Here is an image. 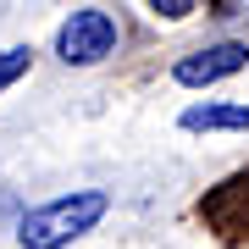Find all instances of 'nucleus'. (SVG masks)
Returning <instances> with one entry per match:
<instances>
[{
    "mask_svg": "<svg viewBox=\"0 0 249 249\" xmlns=\"http://www.w3.org/2000/svg\"><path fill=\"white\" fill-rule=\"evenodd\" d=\"M106 211H111V199L100 194V188L61 194V199L39 205V211H28L22 222H17V244H22V249H67L72 238H83Z\"/></svg>",
    "mask_w": 249,
    "mask_h": 249,
    "instance_id": "1",
    "label": "nucleus"
},
{
    "mask_svg": "<svg viewBox=\"0 0 249 249\" xmlns=\"http://www.w3.org/2000/svg\"><path fill=\"white\" fill-rule=\"evenodd\" d=\"M116 17L111 11H100V6H83V11H72V17L61 22V34H55V55H61L67 67H94V61H106V55L116 50Z\"/></svg>",
    "mask_w": 249,
    "mask_h": 249,
    "instance_id": "2",
    "label": "nucleus"
},
{
    "mask_svg": "<svg viewBox=\"0 0 249 249\" xmlns=\"http://www.w3.org/2000/svg\"><path fill=\"white\" fill-rule=\"evenodd\" d=\"M249 67V45H238V39H222V45H205L194 55H183L178 67H172V78L183 83V89H205V83H222L232 78V72Z\"/></svg>",
    "mask_w": 249,
    "mask_h": 249,
    "instance_id": "3",
    "label": "nucleus"
},
{
    "mask_svg": "<svg viewBox=\"0 0 249 249\" xmlns=\"http://www.w3.org/2000/svg\"><path fill=\"white\" fill-rule=\"evenodd\" d=\"M188 133H249V106H227V100H205V106L183 111Z\"/></svg>",
    "mask_w": 249,
    "mask_h": 249,
    "instance_id": "4",
    "label": "nucleus"
},
{
    "mask_svg": "<svg viewBox=\"0 0 249 249\" xmlns=\"http://www.w3.org/2000/svg\"><path fill=\"white\" fill-rule=\"evenodd\" d=\"M28 67H34V50H28V45H11V50H0V89H11V83H17Z\"/></svg>",
    "mask_w": 249,
    "mask_h": 249,
    "instance_id": "5",
    "label": "nucleus"
},
{
    "mask_svg": "<svg viewBox=\"0 0 249 249\" xmlns=\"http://www.w3.org/2000/svg\"><path fill=\"white\" fill-rule=\"evenodd\" d=\"M150 11H155V17H166V22H183L188 11H194V0H150Z\"/></svg>",
    "mask_w": 249,
    "mask_h": 249,
    "instance_id": "6",
    "label": "nucleus"
}]
</instances>
